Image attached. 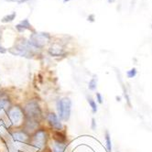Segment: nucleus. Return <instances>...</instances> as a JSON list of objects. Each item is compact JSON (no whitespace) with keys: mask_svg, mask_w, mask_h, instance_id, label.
<instances>
[{"mask_svg":"<svg viewBox=\"0 0 152 152\" xmlns=\"http://www.w3.org/2000/svg\"><path fill=\"white\" fill-rule=\"evenodd\" d=\"M14 50L15 52H13V54H17V55L24 56V57H32L34 55L37 49L32 46L29 43V41L26 39H22L16 45Z\"/></svg>","mask_w":152,"mask_h":152,"instance_id":"nucleus-1","label":"nucleus"},{"mask_svg":"<svg viewBox=\"0 0 152 152\" xmlns=\"http://www.w3.org/2000/svg\"><path fill=\"white\" fill-rule=\"evenodd\" d=\"M50 35L48 33H43V32H39V33H33L30 35L29 43L35 47L36 49H41L44 46L47 41L50 39Z\"/></svg>","mask_w":152,"mask_h":152,"instance_id":"nucleus-2","label":"nucleus"},{"mask_svg":"<svg viewBox=\"0 0 152 152\" xmlns=\"http://www.w3.org/2000/svg\"><path fill=\"white\" fill-rule=\"evenodd\" d=\"M72 102L69 98H62L59 102V115L61 120L67 121L71 115Z\"/></svg>","mask_w":152,"mask_h":152,"instance_id":"nucleus-3","label":"nucleus"},{"mask_svg":"<svg viewBox=\"0 0 152 152\" xmlns=\"http://www.w3.org/2000/svg\"><path fill=\"white\" fill-rule=\"evenodd\" d=\"M25 111L27 115L29 118H38L41 112H40V108L39 106V104L36 102H30L26 105Z\"/></svg>","mask_w":152,"mask_h":152,"instance_id":"nucleus-4","label":"nucleus"},{"mask_svg":"<svg viewBox=\"0 0 152 152\" xmlns=\"http://www.w3.org/2000/svg\"><path fill=\"white\" fill-rule=\"evenodd\" d=\"M46 142V133L43 130H39L33 137V145L37 148H42Z\"/></svg>","mask_w":152,"mask_h":152,"instance_id":"nucleus-5","label":"nucleus"},{"mask_svg":"<svg viewBox=\"0 0 152 152\" xmlns=\"http://www.w3.org/2000/svg\"><path fill=\"white\" fill-rule=\"evenodd\" d=\"M9 118L11 122L15 125L18 124L21 119H22V111L19 107L16 106V107H13L11 110L9 111Z\"/></svg>","mask_w":152,"mask_h":152,"instance_id":"nucleus-6","label":"nucleus"},{"mask_svg":"<svg viewBox=\"0 0 152 152\" xmlns=\"http://www.w3.org/2000/svg\"><path fill=\"white\" fill-rule=\"evenodd\" d=\"M48 119H49V122L50 124V126L52 127H54L57 130H61L62 129V125L60 121V119L58 118V116L53 114V113H50L48 116Z\"/></svg>","mask_w":152,"mask_h":152,"instance_id":"nucleus-7","label":"nucleus"},{"mask_svg":"<svg viewBox=\"0 0 152 152\" xmlns=\"http://www.w3.org/2000/svg\"><path fill=\"white\" fill-rule=\"evenodd\" d=\"M12 137L17 142H26L28 140V136L23 132H16L12 135Z\"/></svg>","mask_w":152,"mask_h":152,"instance_id":"nucleus-8","label":"nucleus"},{"mask_svg":"<svg viewBox=\"0 0 152 152\" xmlns=\"http://www.w3.org/2000/svg\"><path fill=\"white\" fill-rule=\"evenodd\" d=\"M17 29L19 31V32H23L25 31L26 29H30L31 28V25L29 24L28 20V19H24L23 21H21L19 24H18L16 26Z\"/></svg>","mask_w":152,"mask_h":152,"instance_id":"nucleus-9","label":"nucleus"},{"mask_svg":"<svg viewBox=\"0 0 152 152\" xmlns=\"http://www.w3.org/2000/svg\"><path fill=\"white\" fill-rule=\"evenodd\" d=\"M49 53L52 56H61L64 54V51L59 46H53L50 49H49Z\"/></svg>","mask_w":152,"mask_h":152,"instance_id":"nucleus-10","label":"nucleus"},{"mask_svg":"<svg viewBox=\"0 0 152 152\" xmlns=\"http://www.w3.org/2000/svg\"><path fill=\"white\" fill-rule=\"evenodd\" d=\"M66 146L63 145L62 143H55L53 146V152H64Z\"/></svg>","mask_w":152,"mask_h":152,"instance_id":"nucleus-11","label":"nucleus"},{"mask_svg":"<svg viewBox=\"0 0 152 152\" xmlns=\"http://www.w3.org/2000/svg\"><path fill=\"white\" fill-rule=\"evenodd\" d=\"M16 16H17V14H16V12H13V13H11V14H9V15H7V16H5L3 18H2V22L3 23H7V22H11V21L16 18Z\"/></svg>","mask_w":152,"mask_h":152,"instance_id":"nucleus-12","label":"nucleus"},{"mask_svg":"<svg viewBox=\"0 0 152 152\" xmlns=\"http://www.w3.org/2000/svg\"><path fill=\"white\" fill-rule=\"evenodd\" d=\"M105 141H106V148L108 152L112 151V144H111V139H110V136L108 132H105Z\"/></svg>","mask_w":152,"mask_h":152,"instance_id":"nucleus-13","label":"nucleus"},{"mask_svg":"<svg viewBox=\"0 0 152 152\" xmlns=\"http://www.w3.org/2000/svg\"><path fill=\"white\" fill-rule=\"evenodd\" d=\"M88 87L91 91H94L97 87V78L94 77L90 82H89V85Z\"/></svg>","mask_w":152,"mask_h":152,"instance_id":"nucleus-14","label":"nucleus"},{"mask_svg":"<svg viewBox=\"0 0 152 152\" xmlns=\"http://www.w3.org/2000/svg\"><path fill=\"white\" fill-rule=\"evenodd\" d=\"M88 103L92 108V110H93V113H96L97 112V105H96V103L94 102V100H93L91 97H89L88 98Z\"/></svg>","mask_w":152,"mask_h":152,"instance_id":"nucleus-15","label":"nucleus"},{"mask_svg":"<svg viewBox=\"0 0 152 152\" xmlns=\"http://www.w3.org/2000/svg\"><path fill=\"white\" fill-rule=\"evenodd\" d=\"M9 105V103L5 100V99H0V112H1L2 110H4L5 108L8 107Z\"/></svg>","mask_w":152,"mask_h":152,"instance_id":"nucleus-16","label":"nucleus"},{"mask_svg":"<svg viewBox=\"0 0 152 152\" xmlns=\"http://www.w3.org/2000/svg\"><path fill=\"white\" fill-rule=\"evenodd\" d=\"M136 75H137V70H136V68H133V69H131L130 71L127 72V77L128 78H133V77H135Z\"/></svg>","mask_w":152,"mask_h":152,"instance_id":"nucleus-17","label":"nucleus"},{"mask_svg":"<svg viewBox=\"0 0 152 152\" xmlns=\"http://www.w3.org/2000/svg\"><path fill=\"white\" fill-rule=\"evenodd\" d=\"M7 2H15V3H18V4H22V3H25L27 2L28 0H6Z\"/></svg>","mask_w":152,"mask_h":152,"instance_id":"nucleus-18","label":"nucleus"},{"mask_svg":"<svg viewBox=\"0 0 152 152\" xmlns=\"http://www.w3.org/2000/svg\"><path fill=\"white\" fill-rule=\"evenodd\" d=\"M96 97H97V101H98V103H99V104H102V103H103L102 95H101L99 93H97V94H96Z\"/></svg>","mask_w":152,"mask_h":152,"instance_id":"nucleus-19","label":"nucleus"},{"mask_svg":"<svg viewBox=\"0 0 152 152\" xmlns=\"http://www.w3.org/2000/svg\"><path fill=\"white\" fill-rule=\"evenodd\" d=\"M96 128V125H95V120H94V118L92 119V129H95Z\"/></svg>","mask_w":152,"mask_h":152,"instance_id":"nucleus-20","label":"nucleus"},{"mask_svg":"<svg viewBox=\"0 0 152 152\" xmlns=\"http://www.w3.org/2000/svg\"><path fill=\"white\" fill-rule=\"evenodd\" d=\"M88 21L94 22V15H90V16L88 17Z\"/></svg>","mask_w":152,"mask_h":152,"instance_id":"nucleus-21","label":"nucleus"},{"mask_svg":"<svg viewBox=\"0 0 152 152\" xmlns=\"http://www.w3.org/2000/svg\"><path fill=\"white\" fill-rule=\"evenodd\" d=\"M6 51H7V50H6L1 45H0V53H6Z\"/></svg>","mask_w":152,"mask_h":152,"instance_id":"nucleus-22","label":"nucleus"},{"mask_svg":"<svg viewBox=\"0 0 152 152\" xmlns=\"http://www.w3.org/2000/svg\"><path fill=\"white\" fill-rule=\"evenodd\" d=\"M63 2H68V1H70V0H62Z\"/></svg>","mask_w":152,"mask_h":152,"instance_id":"nucleus-23","label":"nucleus"},{"mask_svg":"<svg viewBox=\"0 0 152 152\" xmlns=\"http://www.w3.org/2000/svg\"><path fill=\"white\" fill-rule=\"evenodd\" d=\"M108 2H109V3H111V2H113V0H108Z\"/></svg>","mask_w":152,"mask_h":152,"instance_id":"nucleus-24","label":"nucleus"},{"mask_svg":"<svg viewBox=\"0 0 152 152\" xmlns=\"http://www.w3.org/2000/svg\"><path fill=\"white\" fill-rule=\"evenodd\" d=\"M151 28H152V26H151Z\"/></svg>","mask_w":152,"mask_h":152,"instance_id":"nucleus-25","label":"nucleus"}]
</instances>
